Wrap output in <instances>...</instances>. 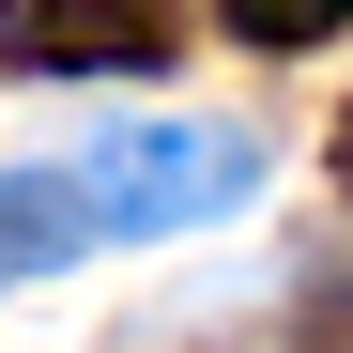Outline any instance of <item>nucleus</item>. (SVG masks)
Listing matches in <instances>:
<instances>
[{"mask_svg":"<svg viewBox=\"0 0 353 353\" xmlns=\"http://www.w3.org/2000/svg\"><path fill=\"white\" fill-rule=\"evenodd\" d=\"M338 200H353V123H338Z\"/></svg>","mask_w":353,"mask_h":353,"instance_id":"39448f33","label":"nucleus"},{"mask_svg":"<svg viewBox=\"0 0 353 353\" xmlns=\"http://www.w3.org/2000/svg\"><path fill=\"white\" fill-rule=\"evenodd\" d=\"M246 185H261V139L246 123H123L77 169L92 230H185V215H230Z\"/></svg>","mask_w":353,"mask_h":353,"instance_id":"f257e3e1","label":"nucleus"},{"mask_svg":"<svg viewBox=\"0 0 353 353\" xmlns=\"http://www.w3.org/2000/svg\"><path fill=\"white\" fill-rule=\"evenodd\" d=\"M353 16V0H230V31H246V46H276V62H292V46H323Z\"/></svg>","mask_w":353,"mask_h":353,"instance_id":"20e7f679","label":"nucleus"},{"mask_svg":"<svg viewBox=\"0 0 353 353\" xmlns=\"http://www.w3.org/2000/svg\"><path fill=\"white\" fill-rule=\"evenodd\" d=\"M0 62H169V16H92V0H16Z\"/></svg>","mask_w":353,"mask_h":353,"instance_id":"7ed1b4c3","label":"nucleus"},{"mask_svg":"<svg viewBox=\"0 0 353 353\" xmlns=\"http://www.w3.org/2000/svg\"><path fill=\"white\" fill-rule=\"evenodd\" d=\"M77 246H108V230H92V200H77V169H0V292L62 276Z\"/></svg>","mask_w":353,"mask_h":353,"instance_id":"f03ea898","label":"nucleus"}]
</instances>
